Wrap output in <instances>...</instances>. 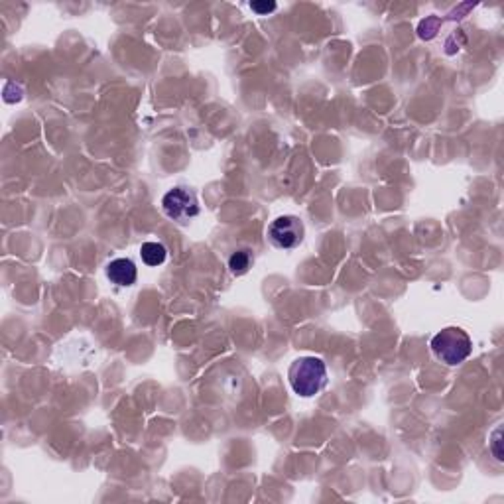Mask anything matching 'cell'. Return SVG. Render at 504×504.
Masks as SVG:
<instances>
[{
	"mask_svg": "<svg viewBox=\"0 0 504 504\" xmlns=\"http://www.w3.org/2000/svg\"><path fill=\"white\" fill-rule=\"evenodd\" d=\"M251 8L256 14H268V12L276 11V4L274 2H252Z\"/></svg>",
	"mask_w": 504,
	"mask_h": 504,
	"instance_id": "9c48e42d",
	"label": "cell"
},
{
	"mask_svg": "<svg viewBox=\"0 0 504 504\" xmlns=\"http://www.w3.org/2000/svg\"><path fill=\"white\" fill-rule=\"evenodd\" d=\"M288 378L293 392L310 398L321 392V388L327 384V366L317 357H302L292 363Z\"/></svg>",
	"mask_w": 504,
	"mask_h": 504,
	"instance_id": "6da1fadb",
	"label": "cell"
},
{
	"mask_svg": "<svg viewBox=\"0 0 504 504\" xmlns=\"http://www.w3.org/2000/svg\"><path fill=\"white\" fill-rule=\"evenodd\" d=\"M140 256L148 266H160L166 263L168 251L161 242H144L140 248Z\"/></svg>",
	"mask_w": 504,
	"mask_h": 504,
	"instance_id": "8992f818",
	"label": "cell"
},
{
	"mask_svg": "<svg viewBox=\"0 0 504 504\" xmlns=\"http://www.w3.org/2000/svg\"><path fill=\"white\" fill-rule=\"evenodd\" d=\"M251 263H252V256L248 251H237L232 254L231 258H229V268H231L232 274H237V276H241L244 274L248 268H251Z\"/></svg>",
	"mask_w": 504,
	"mask_h": 504,
	"instance_id": "52a82bcc",
	"label": "cell"
},
{
	"mask_svg": "<svg viewBox=\"0 0 504 504\" xmlns=\"http://www.w3.org/2000/svg\"><path fill=\"white\" fill-rule=\"evenodd\" d=\"M493 453L494 457L498 459V461H503V451L498 449V445H500V427H496L493 432Z\"/></svg>",
	"mask_w": 504,
	"mask_h": 504,
	"instance_id": "30bf717a",
	"label": "cell"
},
{
	"mask_svg": "<svg viewBox=\"0 0 504 504\" xmlns=\"http://www.w3.org/2000/svg\"><path fill=\"white\" fill-rule=\"evenodd\" d=\"M437 26H439V20H437V18H427V20L420 24V36H422L424 40L434 38L435 32H437Z\"/></svg>",
	"mask_w": 504,
	"mask_h": 504,
	"instance_id": "ba28073f",
	"label": "cell"
},
{
	"mask_svg": "<svg viewBox=\"0 0 504 504\" xmlns=\"http://www.w3.org/2000/svg\"><path fill=\"white\" fill-rule=\"evenodd\" d=\"M164 213L178 223L192 221L193 217L199 215V203L195 193L185 190V187H173L164 195L161 199Z\"/></svg>",
	"mask_w": 504,
	"mask_h": 504,
	"instance_id": "3957f363",
	"label": "cell"
},
{
	"mask_svg": "<svg viewBox=\"0 0 504 504\" xmlns=\"http://www.w3.org/2000/svg\"><path fill=\"white\" fill-rule=\"evenodd\" d=\"M303 223L293 217V215H284L278 217L272 225L268 227V239L272 241L274 246L284 248V251H290L300 246V242L303 241Z\"/></svg>",
	"mask_w": 504,
	"mask_h": 504,
	"instance_id": "277c9868",
	"label": "cell"
},
{
	"mask_svg": "<svg viewBox=\"0 0 504 504\" xmlns=\"http://www.w3.org/2000/svg\"><path fill=\"white\" fill-rule=\"evenodd\" d=\"M107 276L112 284L128 288L136 282L138 270H136V264L132 263L131 258H117L107 266Z\"/></svg>",
	"mask_w": 504,
	"mask_h": 504,
	"instance_id": "5b68a950",
	"label": "cell"
},
{
	"mask_svg": "<svg viewBox=\"0 0 504 504\" xmlns=\"http://www.w3.org/2000/svg\"><path fill=\"white\" fill-rule=\"evenodd\" d=\"M432 351L442 363L457 366L469 359V354L473 351V341L463 329L445 327L432 339Z\"/></svg>",
	"mask_w": 504,
	"mask_h": 504,
	"instance_id": "7a4b0ae2",
	"label": "cell"
}]
</instances>
